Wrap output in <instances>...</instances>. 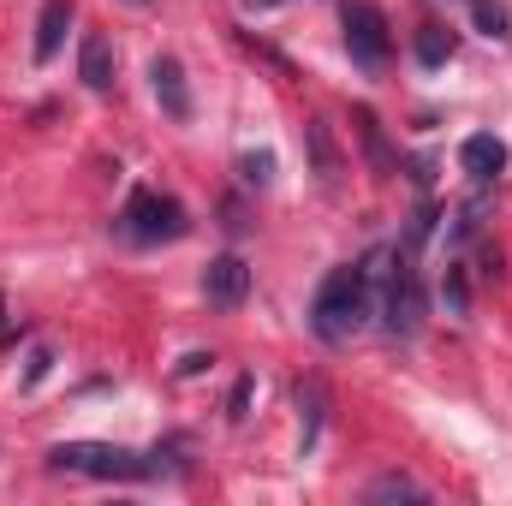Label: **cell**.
<instances>
[{
    "label": "cell",
    "mask_w": 512,
    "mask_h": 506,
    "mask_svg": "<svg viewBox=\"0 0 512 506\" xmlns=\"http://www.w3.org/2000/svg\"><path fill=\"white\" fill-rule=\"evenodd\" d=\"M370 501H423V489L411 483V477H399V471H387V477H376L370 489H364Z\"/></svg>",
    "instance_id": "obj_15"
},
{
    "label": "cell",
    "mask_w": 512,
    "mask_h": 506,
    "mask_svg": "<svg viewBox=\"0 0 512 506\" xmlns=\"http://www.w3.org/2000/svg\"><path fill=\"white\" fill-rule=\"evenodd\" d=\"M42 370H48V352H36V358H30V370H24V387H30V381H42Z\"/></svg>",
    "instance_id": "obj_19"
},
{
    "label": "cell",
    "mask_w": 512,
    "mask_h": 506,
    "mask_svg": "<svg viewBox=\"0 0 512 506\" xmlns=\"http://www.w3.org/2000/svg\"><path fill=\"white\" fill-rule=\"evenodd\" d=\"M399 268H387L382 274V328L393 340H411L417 328H423V316H429V298H423V280H417V268H411V251L393 256Z\"/></svg>",
    "instance_id": "obj_4"
},
{
    "label": "cell",
    "mask_w": 512,
    "mask_h": 506,
    "mask_svg": "<svg viewBox=\"0 0 512 506\" xmlns=\"http://www.w3.org/2000/svg\"><path fill=\"white\" fill-rule=\"evenodd\" d=\"M66 24H72V0H42V18H36V66H48L60 54Z\"/></svg>",
    "instance_id": "obj_10"
},
{
    "label": "cell",
    "mask_w": 512,
    "mask_h": 506,
    "mask_svg": "<svg viewBox=\"0 0 512 506\" xmlns=\"http://www.w3.org/2000/svg\"><path fill=\"white\" fill-rule=\"evenodd\" d=\"M126 6H149V0H126Z\"/></svg>",
    "instance_id": "obj_20"
},
{
    "label": "cell",
    "mask_w": 512,
    "mask_h": 506,
    "mask_svg": "<svg viewBox=\"0 0 512 506\" xmlns=\"http://www.w3.org/2000/svg\"><path fill=\"white\" fill-rule=\"evenodd\" d=\"M417 60L423 66H447L453 60V30L447 24H423L417 30Z\"/></svg>",
    "instance_id": "obj_13"
},
{
    "label": "cell",
    "mask_w": 512,
    "mask_h": 506,
    "mask_svg": "<svg viewBox=\"0 0 512 506\" xmlns=\"http://www.w3.org/2000/svg\"><path fill=\"white\" fill-rule=\"evenodd\" d=\"M471 18H477V30H483V36H495V42H507V36H512V18H507V6H501V0H471Z\"/></svg>",
    "instance_id": "obj_14"
},
{
    "label": "cell",
    "mask_w": 512,
    "mask_h": 506,
    "mask_svg": "<svg viewBox=\"0 0 512 506\" xmlns=\"http://www.w3.org/2000/svg\"><path fill=\"white\" fill-rule=\"evenodd\" d=\"M310 143H316V167H322V179H334V149H328V131L310 126Z\"/></svg>",
    "instance_id": "obj_16"
},
{
    "label": "cell",
    "mask_w": 512,
    "mask_h": 506,
    "mask_svg": "<svg viewBox=\"0 0 512 506\" xmlns=\"http://www.w3.org/2000/svg\"><path fill=\"white\" fill-rule=\"evenodd\" d=\"M191 221H185V203L179 197H161V191H131L126 215H120V239L131 245H173L185 239Z\"/></svg>",
    "instance_id": "obj_3"
},
{
    "label": "cell",
    "mask_w": 512,
    "mask_h": 506,
    "mask_svg": "<svg viewBox=\"0 0 512 506\" xmlns=\"http://www.w3.org/2000/svg\"><path fill=\"white\" fill-rule=\"evenodd\" d=\"M268 155H245V185H268Z\"/></svg>",
    "instance_id": "obj_17"
},
{
    "label": "cell",
    "mask_w": 512,
    "mask_h": 506,
    "mask_svg": "<svg viewBox=\"0 0 512 506\" xmlns=\"http://www.w3.org/2000/svg\"><path fill=\"white\" fill-rule=\"evenodd\" d=\"M149 90H155V102H161L167 120H191V84H185V66L173 54L149 60Z\"/></svg>",
    "instance_id": "obj_7"
},
{
    "label": "cell",
    "mask_w": 512,
    "mask_h": 506,
    "mask_svg": "<svg viewBox=\"0 0 512 506\" xmlns=\"http://www.w3.org/2000/svg\"><path fill=\"white\" fill-rule=\"evenodd\" d=\"M245 292H251V268H245V256H215L209 268H203V298L215 304V310H239L245 304Z\"/></svg>",
    "instance_id": "obj_6"
},
{
    "label": "cell",
    "mask_w": 512,
    "mask_h": 506,
    "mask_svg": "<svg viewBox=\"0 0 512 506\" xmlns=\"http://www.w3.org/2000/svg\"><path fill=\"white\" fill-rule=\"evenodd\" d=\"M298 411H304V441H298V447L310 453V447H316V435H322V411H328V387H322L316 376L298 381Z\"/></svg>",
    "instance_id": "obj_12"
},
{
    "label": "cell",
    "mask_w": 512,
    "mask_h": 506,
    "mask_svg": "<svg viewBox=\"0 0 512 506\" xmlns=\"http://www.w3.org/2000/svg\"><path fill=\"white\" fill-rule=\"evenodd\" d=\"M54 471L72 477H96V483H143L161 471V453H131V447H108V441H60L48 447Z\"/></svg>",
    "instance_id": "obj_2"
},
{
    "label": "cell",
    "mask_w": 512,
    "mask_h": 506,
    "mask_svg": "<svg viewBox=\"0 0 512 506\" xmlns=\"http://www.w3.org/2000/svg\"><path fill=\"white\" fill-rule=\"evenodd\" d=\"M376 316V280L364 262H346L334 268L322 286H316V304H310V328L322 346H352V334Z\"/></svg>",
    "instance_id": "obj_1"
},
{
    "label": "cell",
    "mask_w": 512,
    "mask_h": 506,
    "mask_svg": "<svg viewBox=\"0 0 512 506\" xmlns=\"http://www.w3.org/2000/svg\"><path fill=\"white\" fill-rule=\"evenodd\" d=\"M459 167H465L477 185H489V179L507 167V143H501V137H489V131H477V137H465V143H459Z\"/></svg>",
    "instance_id": "obj_9"
},
{
    "label": "cell",
    "mask_w": 512,
    "mask_h": 506,
    "mask_svg": "<svg viewBox=\"0 0 512 506\" xmlns=\"http://www.w3.org/2000/svg\"><path fill=\"white\" fill-rule=\"evenodd\" d=\"M340 24H346V54H352L364 72H382L387 60H393V36H387V12H382V6L352 0Z\"/></svg>",
    "instance_id": "obj_5"
},
{
    "label": "cell",
    "mask_w": 512,
    "mask_h": 506,
    "mask_svg": "<svg viewBox=\"0 0 512 506\" xmlns=\"http://www.w3.org/2000/svg\"><path fill=\"white\" fill-rule=\"evenodd\" d=\"M447 304H453V310H465V274H459V268L447 274Z\"/></svg>",
    "instance_id": "obj_18"
},
{
    "label": "cell",
    "mask_w": 512,
    "mask_h": 506,
    "mask_svg": "<svg viewBox=\"0 0 512 506\" xmlns=\"http://www.w3.org/2000/svg\"><path fill=\"white\" fill-rule=\"evenodd\" d=\"M352 120H358V137H364V149H370V167H376V179H393V173H399V155L387 149V137H382V120H376L370 108H358Z\"/></svg>",
    "instance_id": "obj_11"
},
{
    "label": "cell",
    "mask_w": 512,
    "mask_h": 506,
    "mask_svg": "<svg viewBox=\"0 0 512 506\" xmlns=\"http://www.w3.org/2000/svg\"><path fill=\"white\" fill-rule=\"evenodd\" d=\"M114 72H120V54H114V42L90 30V36L78 42V78H84V90L108 96V90H114Z\"/></svg>",
    "instance_id": "obj_8"
}]
</instances>
